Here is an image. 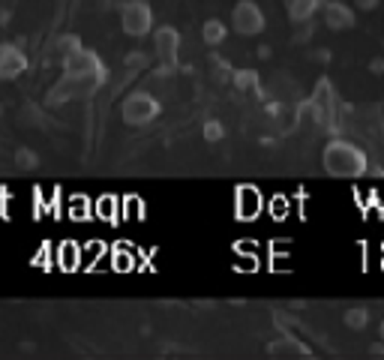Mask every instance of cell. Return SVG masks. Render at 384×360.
Instances as JSON below:
<instances>
[{
	"instance_id": "cell-14",
	"label": "cell",
	"mask_w": 384,
	"mask_h": 360,
	"mask_svg": "<svg viewBox=\"0 0 384 360\" xmlns=\"http://www.w3.org/2000/svg\"><path fill=\"white\" fill-rule=\"evenodd\" d=\"M343 321H345L352 330H364L366 324H369V312H366V309H348V312L343 315Z\"/></svg>"
},
{
	"instance_id": "cell-13",
	"label": "cell",
	"mask_w": 384,
	"mask_h": 360,
	"mask_svg": "<svg viewBox=\"0 0 384 360\" xmlns=\"http://www.w3.org/2000/svg\"><path fill=\"white\" fill-rule=\"evenodd\" d=\"M58 255H60L58 262H60V267H63V270H75V267H78V262H82V252H78V246H75L72 240H63Z\"/></svg>"
},
{
	"instance_id": "cell-2",
	"label": "cell",
	"mask_w": 384,
	"mask_h": 360,
	"mask_svg": "<svg viewBox=\"0 0 384 360\" xmlns=\"http://www.w3.org/2000/svg\"><path fill=\"white\" fill-rule=\"evenodd\" d=\"M105 78H108V72L94 75V72H66L63 70L60 82L51 87L49 103L60 105V103H70V99H87V96H94L96 90L105 84Z\"/></svg>"
},
{
	"instance_id": "cell-8",
	"label": "cell",
	"mask_w": 384,
	"mask_h": 360,
	"mask_svg": "<svg viewBox=\"0 0 384 360\" xmlns=\"http://www.w3.org/2000/svg\"><path fill=\"white\" fill-rule=\"evenodd\" d=\"M319 13H321V21H324V25L331 27V30H345V27L354 25L352 6H345L343 0H321Z\"/></svg>"
},
{
	"instance_id": "cell-10",
	"label": "cell",
	"mask_w": 384,
	"mask_h": 360,
	"mask_svg": "<svg viewBox=\"0 0 384 360\" xmlns=\"http://www.w3.org/2000/svg\"><path fill=\"white\" fill-rule=\"evenodd\" d=\"M258 207H262V195L255 193L252 186H243V189H237V217L241 219H252Z\"/></svg>"
},
{
	"instance_id": "cell-16",
	"label": "cell",
	"mask_w": 384,
	"mask_h": 360,
	"mask_svg": "<svg viewBox=\"0 0 384 360\" xmlns=\"http://www.w3.org/2000/svg\"><path fill=\"white\" fill-rule=\"evenodd\" d=\"M54 49H58L60 60H63V58H70L72 51H78V49H82V42H78V37H60V39H58V45H54Z\"/></svg>"
},
{
	"instance_id": "cell-7",
	"label": "cell",
	"mask_w": 384,
	"mask_h": 360,
	"mask_svg": "<svg viewBox=\"0 0 384 360\" xmlns=\"http://www.w3.org/2000/svg\"><path fill=\"white\" fill-rule=\"evenodd\" d=\"M21 72H27V54L13 42H0V78L13 82Z\"/></svg>"
},
{
	"instance_id": "cell-19",
	"label": "cell",
	"mask_w": 384,
	"mask_h": 360,
	"mask_svg": "<svg viewBox=\"0 0 384 360\" xmlns=\"http://www.w3.org/2000/svg\"><path fill=\"white\" fill-rule=\"evenodd\" d=\"M354 6H357V9H364V13H372V9L378 6V0H354Z\"/></svg>"
},
{
	"instance_id": "cell-12",
	"label": "cell",
	"mask_w": 384,
	"mask_h": 360,
	"mask_svg": "<svg viewBox=\"0 0 384 360\" xmlns=\"http://www.w3.org/2000/svg\"><path fill=\"white\" fill-rule=\"evenodd\" d=\"M225 33H229V27H225L219 18H207L205 27H201V37H205L207 45H219L225 39Z\"/></svg>"
},
{
	"instance_id": "cell-9",
	"label": "cell",
	"mask_w": 384,
	"mask_h": 360,
	"mask_svg": "<svg viewBox=\"0 0 384 360\" xmlns=\"http://www.w3.org/2000/svg\"><path fill=\"white\" fill-rule=\"evenodd\" d=\"M321 0H286V9H288V18L295 25H307V21L319 13Z\"/></svg>"
},
{
	"instance_id": "cell-1",
	"label": "cell",
	"mask_w": 384,
	"mask_h": 360,
	"mask_svg": "<svg viewBox=\"0 0 384 360\" xmlns=\"http://www.w3.org/2000/svg\"><path fill=\"white\" fill-rule=\"evenodd\" d=\"M321 162L327 168V174L333 177H360L366 172V156L352 141H331L324 148Z\"/></svg>"
},
{
	"instance_id": "cell-11",
	"label": "cell",
	"mask_w": 384,
	"mask_h": 360,
	"mask_svg": "<svg viewBox=\"0 0 384 360\" xmlns=\"http://www.w3.org/2000/svg\"><path fill=\"white\" fill-rule=\"evenodd\" d=\"M267 352L274 354V357H303V354H309V352H307V345L297 342L295 336H282V340L270 345Z\"/></svg>"
},
{
	"instance_id": "cell-18",
	"label": "cell",
	"mask_w": 384,
	"mask_h": 360,
	"mask_svg": "<svg viewBox=\"0 0 384 360\" xmlns=\"http://www.w3.org/2000/svg\"><path fill=\"white\" fill-rule=\"evenodd\" d=\"M222 135H225V129H222V123H219V120H207V123H205V139H207L210 144L222 141Z\"/></svg>"
},
{
	"instance_id": "cell-15",
	"label": "cell",
	"mask_w": 384,
	"mask_h": 360,
	"mask_svg": "<svg viewBox=\"0 0 384 360\" xmlns=\"http://www.w3.org/2000/svg\"><path fill=\"white\" fill-rule=\"evenodd\" d=\"M15 165H18V168H25V172H30V168H37V165H39V156L33 153L30 148H18V150H15Z\"/></svg>"
},
{
	"instance_id": "cell-3",
	"label": "cell",
	"mask_w": 384,
	"mask_h": 360,
	"mask_svg": "<svg viewBox=\"0 0 384 360\" xmlns=\"http://www.w3.org/2000/svg\"><path fill=\"white\" fill-rule=\"evenodd\" d=\"M160 99L144 94V90H135V94H129L127 99H123L120 105V117L123 123H129V127H148V123H153L156 117H160Z\"/></svg>"
},
{
	"instance_id": "cell-6",
	"label": "cell",
	"mask_w": 384,
	"mask_h": 360,
	"mask_svg": "<svg viewBox=\"0 0 384 360\" xmlns=\"http://www.w3.org/2000/svg\"><path fill=\"white\" fill-rule=\"evenodd\" d=\"M153 49H156V58L165 70H174L177 66V54H180V33L174 27H160L153 33Z\"/></svg>"
},
{
	"instance_id": "cell-4",
	"label": "cell",
	"mask_w": 384,
	"mask_h": 360,
	"mask_svg": "<svg viewBox=\"0 0 384 360\" xmlns=\"http://www.w3.org/2000/svg\"><path fill=\"white\" fill-rule=\"evenodd\" d=\"M120 27L123 33H129V37H148L151 27H153V13L151 6L144 4V0H127V4L120 6Z\"/></svg>"
},
{
	"instance_id": "cell-20",
	"label": "cell",
	"mask_w": 384,
	"mask_h": 360,
	"mask_svg": "<svg viewBox=\"0 0 384 360\" xmlns=\"http://www.w3.org/2000/svg\"><path fill=\"white\" fill-rule=\"evenodd\" d=\"M381 340H384V324H381Z\"/></svg>"
},
{
	"instance_id": "cell-17",
	"label": "cell",
	"mask_w": 384,
	"mask_h": 360,
	"mask_svg": "<svg viewBox=\"0 0 384 360\" xmlns=\"http://www.w3.org/2000/svg\"><path fill=\"white\" fill-rule=\"evenodd\" d=\"M234 84L241 87V90H252V87L258 84V75H255L252 70H243V72H237V75H234Z\"/></svg>"
},
{
	"instance_id": "cell-5",
	"label": "cell",
	"mask_w": 384,
	"mask_h": 360,
	"mask_svg": "<svg viewBox=\"0 0 384 360\" xmlns=\"http://www.w3.org/2000/svg\"><path fill=\"white\" fill-rule=\"evenodd\" d=\"M231 27L241 33V37H255V33L264 30V13L255 0H241L231 9Z\"/></svg>"
}]
</instances>
